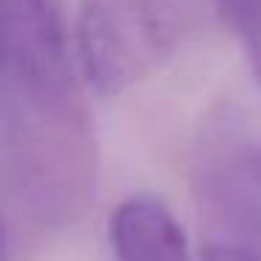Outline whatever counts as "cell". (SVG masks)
Returning a JSON list of instances; mask_svg holds the SVG:
<instances>
[{
	"instance_id": "5b68a950",
	"label": "cell",
	"mask_w": 261,
	"mask_h": 261,
	"mask_svg": "<svg viewBox=\"0 0 261 261\" xmlns=\"http://www.w3.org/2000/svg\"><path fill=\"white\" fill-rule=\"evenodd\" d=\"M202 261H261V255L242 244H211Z\"/></svg>"
},
{
	"instance_id": "3957f363",
	"label": "cell",
	"mask_w": 261,
	"mask_h": 261,
	"mask_svg": "<svg viewBox=\"0 0 261 261\" xmlns=\"http://www.w3.org/2000/svg\"><path fill=\"white\" fill-rule=\"evenodd\" d=\"M107 236L118 261H191L188 236L154 194H132L113 208Z\"/></svg>"
},
{
	"instance_id": "7a4b0ae2",
	"label": "cell",
	"mask_w": 261,
	"mask_h": 261,
	"mask_svg": "<svg viewBox=\"0 0 261 261\" xmlns=\"http://www.w3.org/2000/svg\"><path fill=\"white\" fill-rule=\"evenodd\" d=\"M186 29L180 0H82L73 20V59L98 96H118L158 70Z\"/></svg>"
},
{
	"instance_id": "277c9868",
	"label": "cell",
	"mask_w": 261,
	"mask_h": 261,
	"mask_svg": "<svg viewBox=\"0 0 261 261\" xmlns=\"http://www.w3.org/2000/svg\"><path fill=\"white\" fill-rule=\"evenodd\" d=\"M242 42L255 82L261 85V0H214Z\"/></svg>"
},
{
	"instance_id": "6da1fadb",
	"label": "cell",
	"mask_w": 261,
	"mask_h": 261,
	"mask_svg": "<svg viewBox=\"0 0 261 261\" xmlns=\"http://www.w3.org/2000/svg\"><path fill=\"white\" fill-rule=\"evenodd\" d=\"M54 0H0V180L42 227H68L96 191L98 143Z\"/></svg>"
},
{
	"instance_id": "8992f818",
	"label": "cell",
	"mask_w": 261,
	"mask_h": 261,
	"mask_svg": "<svg viewBox=\"0 0 261 261\" xmlns=\"http://www.w3.org/2000/svg\"><path fill=\"white\" fill-rule=\"evenodd\" d=\"M247 169H250V177H253V182H255V186H258V191H261V146L250 152Z\"/></svg>"
},
{
	"instance_id": "52a82bcc",
	"label": "cell",
	"mask_w": 261,
	"mask_h": 261,
	"mask_svg": "<svg viewBox=\"0 0 261 261\" xmlns=\"http://www.w3.org/2000/svg\"><path fill=\"white\" fill-rule=\"evenodd\" d=\"M0 261H9V253H6V233H3V225H0Z\"/></svg>"
}]
</instances>
